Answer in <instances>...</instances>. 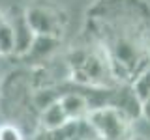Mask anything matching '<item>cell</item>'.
Returning a JSON list of instances; mask_svg holds the SVG:
<instances>
[{
    "instance_id": "cell-8",
    "label": "cell",
    "mask_w": 150,
    "mask_h": 140,
    "mask_svg": "<svg viewBox=\"0 0 150 140\" xmlns=\"http://www.w3.org/2000/svg\"><path fill=\"white\" fill-rule=\"evenodd\" d=\"M129 86L133 90V93L137 95V99L141 101V105H143L150 97V64L129 82Z\"/></svg>"
},
{
    "instance_id": "cell-2",
    "label": "cell",
    "mask_w": 150,
    "mask_h": 140,
    "mask_svg": "<svg viewBox=\"0 0 150 140\" xmlns=\"http://www.w3.org/2000/svg\"><path fill=\"white\" fill-rule=\"evenodd\" d=\"M84 123L96 140H133V120L115 106H100L90 110Z\"/></svg>"
},
{
    "instance_id": "cell-10",
    "label": "cell",
    "mask_w": 150,
    "mask_h": 140,
    "mask_svg": "<svg viewBox=\"0 0 150 140\" xmlns=\"http://www.w3.org/2000/svg\"><path fill=\"white\" fill-rule=\"evenodd\" d=\"M0 140H25L21 129L13 123H4L0 125Z\"/></svg>"
},
{
    "instance_id": "cell-5",
    "label": "cell",
    "mask_w": 150,
    "mask_h": 140,
    "mask_svg": "<svg viewBox=\"0 0 150 140\" xmlns=\"http://www.w3.org/2000/svg\"><path fill=\"white\" fill-rule=\"evenodd\" d=\"M8 22L11 24L13 36H15V52L13 54H17L19 58H21V56L32 47V43H34V39H36V34L32 32L30 24H28V21L25 17V11H17V15L8 19Z\"/></svg>"
},
{
    "instance_id": "cell-6",
    "label": "cell",
    "mask_w": 150,
    "mask_h": 140,
    "mask_svg": "<svg viewBox=\"0 0 150 140\" xmlns=\"http://www.w3.org/2000/svg\"><path fill=\"white\" fill-rule=\"evenodd\" d=\"M60 39L58 37H47V36H36L32 47L21 56V60H25L26 64H43L45 60H49L54 54V50L58 49Z\"/></svg>"
},
{
    "instance_id": "cell-4",
    "label": "cell",
    "mask_w": 150,
    "mask_h": 140,
    "mask_svg": "<svg viewBox=\"0 0 150 140\" xmlns=\"http://www.w3.org/2000/svg\"><path fill=\"white\" fill-rule=\"evenodd\" d=\"M58 101L62 105L66 116L69 118V121H77V123L84 121L92 110L90 101H88V97L83 92H64V93H60Z\"/></svg>"
},
{
    "instance_id": "cell-7",
    "label": "cell",
    "mask_w": 150,
    "mask_h": 140,
    "mask_svg": "<svg viewBox=\"0 0 150 140\" xmlns=\"http://www.w3.org/2000/svg\"><path fill=\"white\" fill-rule=\"evenodd\" d=\"M40 123L43 127V131H58L66 127L68 123H71V121L66 116L60 101H54L40 112Z\"/></svg>"
},
{
    "instance_id": "cell-3",
    "label": "cell",
    "mask_w": 150,
    "mask_h": 140,
    "mask_svg": "<svg viewBox=\"0 0 150 140\" xmlns=\"http://www.w3.org/2000/svg\"><path fill=\"white\" fill-rule=\"evenodd\" d=\"M25 17L36 36L58 37V39L68 22L66 13L51 2H34L25 9Z\"/></svg>"
},
{
    "instance_id": "cell-1",
    "label": "cell",
    "mask_w": 150,
    "mask_h": 140,
    "mask_svg": "<svg viewBox=\"0 0 150 140\" xmlns=\"http://www.w3.org/2000/svg\"><path fill=\"white\" fill-rule=\"evenodd\" d=\"M88 24L120 84H129L150 64V9L143 0H100Z\"/></svg>"
},
{
    "instance_id": "cell-9",
    "label": "cell",
    "mask_w": 150,
    "mask_h": 140,
    "mask_svg": "<svg viewBox=\"0 0 150 140\" xmlns=\"http://www.w3.org/2000/svg\"><path fill=\"white\" fill-rule=\"evenodd\" d=\"M15 52V36H13V28L4 17L0 22V56H8Z\"/></svg>"
},
{
    "instance_id": "cell-12",
    "label": "cell",
    "mask_w": 150,
    "mask_h": 140,
    "mask_svg": "<svg viewBox=\"0 0 150 140\" xmlns=\"http://www.w3.org/2000/svg\"><path fill=\"white\" fill-rule=\"evenodd\" d=\"M133 140H146V138H143V136H137V134H135V136H133Z\"/></svg>"
},
{
    "instance_id": "cell-11",
    "label": "cell",
    "mask_w": 150,
    "mask_h": 140,
    "mask_svg": "<svg viewBox=\"0 0 150 140\" xmlns=\"http://www.w3.org/2000/svg\"><path fill=\"white\" fill-rule=\"evenodd\" d=\"M141 118H144V120L150 121V97L141 105Z\"/></svg>"
}]
</instances>
